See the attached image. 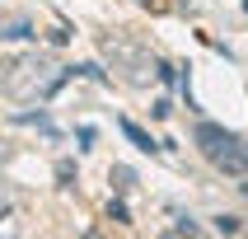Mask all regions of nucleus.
Listing matches in <instances>:
<instances>
[{
  "mask_svg": "<svg viewBox=\"0 0 248 239\" xmlns=\"http://www.w3.org/2000/svg\"><path fill=\"white\" fill-rule=\"evenodd\" d=\"M5 38H28V19H14V24L5 28Z\"/></svg>",
  "mask_w": 248,
  "mask_h": 239,
  "instance_id": "39448f33",
  "label": "nucleus"
},
{
  "mask_svg": "<svg viewBox=\"0 0 248 239\" xmlns=\"http://www.w3.org/2000/svg\"><path fill=\"white\" fill-rule=\"evenodd\" d=\"M112 178H117V188H122V192H126V188L136 183V174H131V169H126V164H117V169H112Z\"/></svg>",
  "mask_w": 248,
  "mask_h": 239,
  "instance_id": "20e7f679",
  "label": "nucleus"
},
{
  "mask_svg": "<svg viewBox=\"0 0 248 239\" xmlns=\"http://www.w3.org/2000/svg\"><path fill=\"white\" fill-rule=\"evenodd\" d=\"M108 216H112V221H117V225H126V221H131V216H126V207H122V202H112V207H108Z\"/></svg>",
  "mask_w": 248,
  "mask_h": 239,
  "instance_id": "0eeeda50",
  "label": "nucleus"
},
{
  "mask_svg": "<svg viewBox=\"0 0 248 239\" xmlns=\"http://www.w3.org/2000/svg\"><path fill=\"white\" fill-rule=\"evenodd\" d=\"M140 5H145V10H155V14H164V10H169V0H140Z\"/></svg>",
  "mask_w": 248,
  "mask_h": 239,
  "instance_id": "6e6552de",
  "label": "nucleus"
},
{
  "mask_svg": "<svg viewBox=\"0 0 248 239\" xmlns=\"http://www.w3.org/2000/svg\"><path fill=\"white\" fill-rule=\"evenodd\" d=\"M211 159H216V169H225V174H248V141L230 131V136L211 150Z\"/></svg>",
  "mask_w": 248,
  "mask_h": 239,
  "instance_id": "f03ea898",
  "label": "nucleus"
},
{
  "mask_svg": "<svg viewBox=\"0 0 248 239\" xmlns=\"http://www.w3.org/2000/svg\"><path fill=\"white\" fill-rule=\"evenodd\" d=\"M122 131H126V141H131V145H136V150H159V145H155V141L145 136V131H140L136 122H122Z\"/></svg>",
  "mask_w": 248,
  "mask_h": 239,
  "instance_id": "7ed1b4c3",
  "label": "nucleus"
},
{
  "mask_svg": "<svg viewBox=\"0 0 248 239\" xmlns=\"http://www.w3.org/2000/svg\"><path fill=\"white\" fill-rule=\"evenodd\" d=\"M216 230H220V235H239V221H234V216H220V221H216Z\"/></svg>",
  "mask_w": 248,
  "mask_h": 239,
  "instance_id": "423d86ee",
  "label": "nucleus"
},
{
  "mask_svg": "<svg viewBox=\"0 0 248 239\" xmlns=\"http://www.w3.org/2000/svg\"><path fill=\"white\" fill-rule=\"evenodd\" d=\"M66 75L70 70H56V66H47V61H38V56H24V61H10V66H5V94L24 98V103L28 98H47Z\"/></svg>",
  "mask_w": 248,
  "mask_h": 239,
  "instance_id": "f257e3e1",
  "label": "nucleus"
}]
</instances>
